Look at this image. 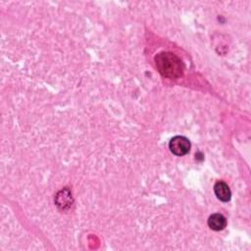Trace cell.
Instances as JSON below:
<instances>
[{"mask_svg":"<svg viewBox=\"0 0 251 251\" xmlns=\"http://www.w3.org/2000/svg\"><path fill=\"white\" fill-rule=\"evenodd\" d=\"M74 199L72 197V192L68 187L61 189L57 192L55 196V204L61 211H67L73 205Z\"/></svg>","mask_w":251,"mask_h":251,"instance_id":"obj_3","label":"cell"},{"mask_svg":"<svg viewBox=\"0 0 251 251\" xmlns=\"http://www.w3.org/2000/svg\"><path fill=\"white\" fill-rule=\"evenodd\" d=\"M214 191L219 200L223 202H227L230 200L231 192L228 185L225 181L223 180L217 181L214 185Z\"/></svg>","mask_w":251,"mask_h":251,"instance_id":"obj_4","label":"cell"},{"mask_svg":"<svg viewBox=\"0 0 251 251\" xmlns=\"http://www.w3.org/2000/svg\"><path fill=\"white\" fill-rule=\"evenodd\" d=\"M190 141L185 136L176 135L170 140L169 148L176 156L186 155L190 150Z\"/></svg>","mask_w":251,"mask_h":251,"instance_id":"obj_2","label":"cell"},{"mask_svg":"<svg viewBox=\"0 0 251 251\" xmlns=\"http://www.w3.org/2000/svg\"><path fill=\"white\" fill-rule=\"evenodd\" d=\"M155 65L159 73L169 78H178L183 74L182 61L172 52L158 53L155 58Z\"/></svg>","mask_w":251,"mask_h":251,"instance_id":"obj_1","label":"cell"},{"mask_svg":"<svg viewBox=\"0 0 251 251\" xmlns=\"http://www.w3.org/2000/svg\"><path fill=\"white\" fill-rule=\"evenodd\" d=\"M208 226L211 229L213 230H216V231H219V230H222L226 227V218L220 214V213H216V214H213L209 217L208 219Z\"/></svg>","mask_w":251,"mask_h":251,"instance_id":"obj_5","label":"cell"}]
</instances>
